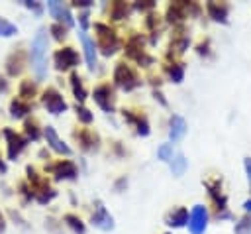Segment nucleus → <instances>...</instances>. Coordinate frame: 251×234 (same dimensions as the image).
<instances>
[{
  "instance_id": "obj_1",
  "label": "nucleus",
  "mask_w": 251,
  "mask_h": 234,
  "mask_svg": "<svg viewBox=\"0 0 251 234\" xmlns=\"http://www.w3.org/2000/svg\"><path fill=\"white\" fill-rule=\"evenodd\" d=\"M29 59H31V69H33L35 77L43 79L47 75V29L45 28L37 29V33L31 41Z\"/></svg>"
},
{
  "instance_id": "obj_2",
  "label": "nucleus",
  "mask_w": 251,
  "mask_h": 234,
  "mask_svg": "<svg viewBox=\"0 0 251 234\" xmlns=\"http://www.w3.org/2000/svg\"><path fill=\"white\" fill-rule=\"evenodd\" d=\"M94 29L98 31V41H96V45L102 49V53L104 55H112L114 51H116V47H118V37H116V31L110 28V26H106V24H94Z\"/></svg>"
},
{
  "instance_id": "obj_3",
  "label": "nucleus",
  "mask_w": 251,
  "mask_h": 234,
  "mask_svg": "<svg viewBox=\"0 0 251 234\" xmlns=\"http://www.w3.org/2000/svg\"><path fill=\"white\" fill-rule=\"evenodd\" d=\"M114 81H116V85L122 87L124 90H131V88H135V87L139 85V79H137L135 71H133L129 65H126V63H118V65H116Z\"/></svg>"
},
{
  "instance_id": "obj_4",
  "label": "nucleus",
  "mask_w": 251,
  "mask_h": 234,
  "mask_svg": "<svg viewBox=\"0 0 251 234\" xmlns=\"http://www.w3.org/2000/svg\"><path fill=\"white\" fill-rule=\"evenodd\" d=\"M208 226V210L202 205H196L188 216V230L190 234H204Z\"/></svg>"
},
{
  "instance_id": "obj_5",
  "label": "nucleus",
  "mask_w": 251,
  "mask_h": 234,
  "mask_svg": "<svg viewBox=\"0 0 251 234\" xmlns=\"http://www.w3.org/2000/svg\"><path fill=\"white\" fill-rule=\"evenodd\" d=\"M41 100H43V106H45L51 114H61V112L67 110V102L63 100V96L59 94L57 88H47V90H43Z\"/></svg>"
},
{
  "instance_id": "obj_6",
  "label": "nucleus",
  "mask_w": 251,
  "mask_h": 234,
  "mask_svg": "<svg viewBox=\"0 0 251 234\" xmlns=\"http://www.w3.org/2000/svg\"><path fill=\"white\" fill-rule=\"evenodd\" d=\"M55 67L59 71H67V69H73L76 63H78V55L73 47H63L55 53Z\"/></svg>"
},
{
  "instance_id": "obj_7",
  "label": "nucleus",
  "mask_w": 251,
  "mask_h": 234,
  "mask_svg": "<svg viewBox=\"0 0 251 234\" xmlns=\"http://www.w3.org/2000/svg\"><path fill=\"white\" fill-rule=\"evenodd\" d=\"M92 224L96 228H100V230H112L114 228V218L110 216V212L106 210V206L102 205V201H96V205H94Z\"/></svg>"
},
{
  "instance_id": "obj_8",
  "label": "nucleus",
  "mask_w": 251,
  "mask_h": 234,
  "mask_svg": "<svg viewBox=\"0 0 251 234\" xmlns=\"http://www.w3.org/2000/svg\"><path fill=\"white\" fill-rule=\"evenodd\" d=\"M94 100L104 112H112L114 110V90H112V87L110 85L96 87L94 88Z\"/></svg>"
},
{
  "instance_id": "obj_9",
  "label": "nucleus",
  "mask_w": 251,
  "mask_h": 234,
  "mask_svg": "<svg viewBox=\"0 0 251 234\" xmlns=\"http://www.w3.org/2000/svg\"><path fill=\"white\" fill-rule=\"evenodd\" d=\"M47 10L51 12L53 18H57L59 24H65V28H71V26L75 24L71 10H69L63 2H55V0H53V2H47Z\"/></svg>"
},
{
  "instance_id": "obj_10",
  "label": "nucleus",
  "mask_w": 251,
  "mask_h": 234,
  "mask_svg": "<svg viewBox=\"0 0 251 234\" xmlns=\"http://www.w3.org/2000/svg\"><path fill=\"white\" fill-rule=\"evenodd\" d=\"M4 136H6V140H8V157L10 159H14V157H18L20 153H22V149L25 147V138H22L20 134H16V132H12V130H4Z\"/></svg>"
},
{
  "instance_id": "obj_11",
  "label": "nucleus",
  "mask_w": 251,
  "mask_h": 234,
  "mask_svg": "<svg viewBox=\"0 0 251 234\" xmlns=\"http://www.w3.org/2000/svg\"><path fill=\"white\" fill-rule=\"evenodd\" d=\"M184 134H186V122H184V118L173 114L169 118V138H171V142H178Z\"/></svg>"
},
{
  "instance_id": "obj_12",
  "label": "nucleus",
  "mask_w": 251,
  "mask_h": 234,
  "mask_svg": "<svg viewBox=\"0 0 251 234\" xmlns=\"http://www.w3.org/2000/svg\"><path fill=\"white\" fill-rule=\"evenodd\" d=\"M43 134H45V140H47V144L55 149V151H59V153H65V155H69L71 153V147L57 136V132H55V128L53 126H47L45 130H43Z\"/></svg>"
},
{
  "instance_id": "obj_13",
  "label": "nucleus",
  "mask_w": 251,
  "mask_h": 234,
  "mask_svg": "<svg viewBox=\"0 0 251 234\" xmlns=\"http://www.w3.org/2000/svg\"><path fill=\"white\" fill-rule=\"evenodd\" d=\"M51 171H53V175H55L57 179H75V177H76V167H75V163H73V161H67V159L57 161V163L51 167Z\"/></svg>"
},
{
  "instance_id": "obj_14",
  "label": "nucleus",
  "mask_w": 251,
  "mask_h": 234,
  "mask_svg": "<svg viewBox=\"0 0 251 234\" xmlns=\"http://www.w3.org/2000/svg\"><path fill=\"white\" fill-rule=\"evenodd\" d=\"M80 41H82V47H84V55H86L88 69L94 71V69H96V45H94V41L86 35V31H80Z\"/></svg>"
},
{
  "instance_id": "obj_15",
  "label": "nucleus",
  "mask_w": 251,
  "mask_h": 234,
  "mask_svg": "<svg viewBox=\"0 0 251 234\" xmlns=\"http://www.w3.org/2000/svg\"><path fill=\"white\" fill-rule=\"evenodd\" d=\"M206 10H208V14H210L212 20L222 22V24L227 22V6H226V4H220V2H208V4H206Z\"/></svg>"
},
{
  "instance_id": "obj_16",
  "label": "nucleus",
  "mask_w": 251,
  "mask_h": 234,
  "mask_svg": "<svg viewBox=\"0 0 251 234\" xmlns=\"http://www.w3.org/2000/svg\"><path fill=\"white\" fill-rule=\"evenodd\" d=\"M167 224H169V226H175V228H178V226H182V224H188V210H186L184 206H178L176 210L169 212Z\"/></svg>"
},
{
  "instance_id": "obj_17",
  "label": "nucleus",
  "mask_w": 251,
  "mask_h": 234,
  "mask_svg": "<svg viewBox=\"0 0 251 234\" xmlns=\"http://www.w3.org/2000/svg\"><path fill=\"white\" fill-rule=\"evenodd\" d=\"M186 8H188L186 2H173V4L167 8L169 20H171V22H180L182 18H186Z\"/></svg>"
},
{
  "instance_id": "obj_18",
  "label": "nucleus",
  "mask_w": 251,
  "mask_h": 234,
  "mask_svg": "<svg viewBox=\"0 0 251 234\" xmlns=\"http://www.w3.org/2000/svg\"><path fill=\"white\" fill-rule=\"evenodd\" d=\"M124 118H126L129 124H135V126H137V134H139V136H147V134H149V124H147V120H145L143 116H135V114H131L129 110H124Z\"/></svg>"
},
{
  "instance_id": "obj_19",
  "label": "nucleus",
  "mask_w": 251,
  "mask_h": 234,
  "mask_svg": "<svg viewBox=\"0 0 251 234\" xmlns=\"http://www.w3.org/2000/svg\"><path fill=\"white\" fill-rule=\"evenodd\" d=\"M22 65H24V53L22 51H14L10 57H8V63H6V69L10 75H18L22 71Z\"/></svg>"
},
{
  "instance_id": "obj_20",
  "label": "nucleus",
  "mask_w": 251,
  "mask_h": 234,
  "mask_svg": "<svg viewBox=\"0 0 251 234\" xmlns=\"http://www.w3.org/2000/svg\"><path fill=\"white\" fill-rule=\"evenodd\" d=\"M171 171H173V175L175 177H180L184 171H186V167H188V161H186V157L182 155V153H176L173 159H171Z\"/></svg>"
},
{
  "instance_id": "obj_21",
  "label": "nucleus",
  "mask_w": 251,
  "mask_h": 234,
  "mask_svg": "<svg viewBox=\"0 0 251 234\" xmlns=\"http://www.w3.org/2000/svg\"><path fill=\"white\" fill-rule=\"evenodd\" d=\"M76 138L80 140L82 147H86V149H96V147H98V138H96V134H92V132H88V130L78 132Z\"/></svg>"
},
{
  "instance_id": "obj_22",
  "label": "nucleus",
  "mask_w": 251,
  "mask_h": 234,
  "mask_svg": "<svg viewBox=\"0 0 251 234\" xmlns=\"http://www.w3.org/2000/svg\"><path fill=\"white\" fill-rule=\"evenodd\" d=\"M27 112H29V104H27V102H24V100H20V98H16V100L10 102V114H12L14 118H22V116H25Z\"/></svg>"
},
{
  "instance_id": "obj_23",
  "label": "nucleus",
  "mask_w": 251,
  "mask_h": 234,
  "mask_svg": "<svg viewBox=\"0 0 251 234\" xmlns=\"http://www.w3.org/2000/svg\"><path fill=\"white\" fill-rule=\"evenodd\" d=\"M206 187L210 189V195H212V199L216 201V205H218V208H226V197L220 193V181H216L214 185H210V183H206Z\"/></svg>"
},
{
  "instance_id": "obj_24",
  "label": "nucleus",
  "mask_w": 251,
  "mask_h": 234,
  "mask_svg": "<svg viewBox=\"0 0 251 234\" xmlns=\"http://www.w3.org/2000/svg\"><path fill=\"white\" fill-rule=\"evenodd\" d=\"M63 220L67 222V226H69L75 234H84V224H82V220H80L76 214H65Z\"/></svg>"
},
{
  "instance_id": "obj_25",
  "label": "nucleus",
  "mask_w": 251,
  "mask_h": 234,
  "mask_svg": "<svg viewBox=\"0 0 251 234\" xmlns=\"http://www.w3.org/2000/svg\"><path fill=\"white\" fill-rule=\"evenodd\" d=\"M71 85H73V92H75L76 100L82 102V100L86 98V90H84V87H82V83H80V77H78L76 73L71 75Z\"/></svg>"
},
{
  "instance_id": "obj_26",
  "label": "nucleus",
  "mask_w": 251,
  "mask_h": 234,
  "mask_svg": "<svg viewBox=\"0 0 251 234\" xmlns=\"http://www.w3.org/2000/svg\"><path fill=\"white\" fill-rule=\"evenodd\" d=\"M110 16L114 18V20H124L126 16H127V4L126 2H114L112 6H110Z\"/></svg>"
},
{
  "instance_id": "obj_27",
  "label": "nucleus",
  "mask_w": 251,
  "mask_h": 234,
  "mask_svg": "<svg viewBox=\"0 0 251 234\" xmlns=\"http://www.w3.org/2000/svg\"><path fill=\"white\" fill-rule=\"evenodd\" d=\"M157 155H159V159H161V161L171 163V159H173L176 153H175V149H173V144H163V146L157 149Z\"/></svg>"
},
{
  "instance_id": "obj_28",
  "label": "nucleus",
  "mask_w": 251,
  "mask_h": 234,
  "mask_svg": "<svg viewBox=\"0 0 251 234\" xmlns=\"http://www.w3.org/2000/svg\"><path fill=\"white\" fill-rule=\"evenodd\" d=\"M16 33H18L16 24H12V22L0 18V35H2V37H10V35H16Z\"/></svg>"
},
{
  "instance_id": "obj_29",
  "label": "nucleus",
  "mask_w": 251,
  "mask_h": 234,
  "mask_svg": "<svg viewBox=\"0 0 251 234\" xmlns=\"http://www.w3.org/2000/svg\"><path fill=\"white\" fill-rule=\"evenodd\" d=\"M235 234H251V214H245L237 224H235Z\"/></svg>"
},
{
  "instance_id": "obj_30",
  "label": "nucleus",
  "mask_w": 251,
  "mask_h": 234,
  "mask_svg": "<svg viewBox=\"0 0 251 234\" xmlns=\"http://www.w3.org/2000/svg\"><path fill=\"white\" fill-rule=\"evenodd\" d=\"M169 77L173 79V83H180L184 77V67L180 63H175L173 67H169Z\"/></svg>"
},
{
  "instance_id": "obj_31",
  "label": "nucleus",
  "mask_w": 251,
  "mask_h": 234,
  "mask_svg": "<svg viewBox=\"0 0 251 234\" xmlns=\"http://www.w3.org/2000/svg\"><path fill=\"white\" fill-rule=\"evenodd\" d=\"M33 94H35V85H33L31 81H24L22 87H20V96L29 98V96H33Z\"/></svg>"
},
{
  "instance_id": "obj_32",
  "label": "nucleus",
  "mask_w": 251,
  "mask_h": 234,
  "mask_svg": "<svg viewBox=\"0 0 251 234\" xmlns=\"http://www.w3.org/2000/svg\"><path fill=\"white\" fill-rule=\"evenodd\" d=\"M25 134H27V138H31V140H37V138H39V130H37V122H35V120H27V122H25Z\"/></svg>"
},
{
  "instance_id": "obj_33",
  "label": "nucleus",
  "mask_w": 251,
  "mask_h": 234,
  "mask_svg": "<svg viewBox=\"0 0 251 234\" xmlns=\"http://www.w3.org/2000/svg\"><path fill=\"white\" fill-rule=\"evenodd\" d=\"M76 116H78V120L84 122V124H90V122H92V114H90V110L84 108V106H76Z\"/></svg>"
},
{
  "instance_id": "obj_34",
  "label": "nucleus",
  "mask_w": 251,
  "mask_h": 234,
  "mask_svg": "<svg viewBox=\"0 0 251 234\" xmlns=\"http://www.w3.org/2000/svg\"><path fill=\"white\" fill-rule=\"evenodd\" d=\"M51 31H53V35H55V39H63L65 35H67V29L61 26V24H53L51 28H49Z\"/></svg>"
},
{
  "instance_id": "obj_35",
  "label": "nucleus",
  "mask_w": 251,
  "mask_h": 234,
  "mask_svg": "<svg viewBox=\"0 0 251 234\" xmlns=\"http://www.w3.org/2000/svg\"><path fill=\"white\" fill-rule=\"evenodd\" d=\"M24 4H25L27 8H31V10L35 12V14H41V6H39L37 2H24Z\"/></svg>"
},
{
  "instance_id": "obj_36",
  "label": "nucleus",
  "mask_w": 251,
  "mask_h": 234,
  "mask_svg": "<svg viewBox=\"0 0 251 234\" xmlns=\"http://www.w3.org/2000/svg\"><path fill=\"white\" fill-rule=\"evenodd\" d=\"M78 20H80V26H82V31H84V29H86V26H88V14H86V12H84V14H80V18H78Z\"/></svg>"
},
{
  "instance_id": "obj_37",
  "label": "nucleus",
  "mask_w": 251,
  "mask_h": 234,
  "mask_svg": "<svg viewBox=\"0 0 251 234\" xmlns=\"http://www.w3.org/2000/svg\"><path fill=\"white\" fill-rule=\"evenodd\" d=\"M245 171H247L249 181H251V157H247V159H245Z\"/></svg>"
},
{
  "instance_id": "obj_38",
  "label": "nucleus",
  "mask_w": 251,
  "mask_h": 234,
  "mask_svg": "<svg viewBox=\"0 0 251 234\" xmlns=\"http://www.w3.org/2000/svg\"><path fill=\"white\" fill-rule=\"evenodd\" d=\"M6 88H8V85H6V81L0 77V90H6Z\"/></svg>"
},
{
  "instance_id": "obj_39",
  "label": "nucleus",
  "mask_w": 251,
  "mask_h": 234,
  "mask_svg": "<svg viewBox=\"0 0 251 234\" xmlns=\"http://www.w3.org/2000/svg\"><path fill=\"white\" fill-rule=\"evenodd\" d=\"M4 171H6V163L0 159V173H4Z\"/></svg>"
},
{
  "instance_id": "obj_40",
  "label": "nucleus",
  "mask_w": 251,
  "mask_h": 234,
  "mask_svg": "<svg viewBox=\"0 0 251 234\" xmlns=\"http://www.w3.org/2000/svg\"><path fill=\"white\" fill-rule=\"evenodd\" d=\"M4 226H6V224H4V216H2V214H0V232H2V230H4Z\"/></svg>"
}]
</instances>
